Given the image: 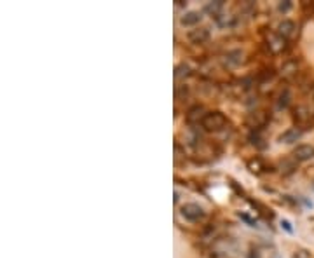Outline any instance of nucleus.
Instances as JSON below:
<instances>
[{"label": "nucleus", "mask_w": 314, "mask_h": 258, "mask_svg": "<svg viewBox=\"0 0 314 258\" xmlns=\"http://www.w3.org/2000/svg\"><path fill=\"white\" fill-rule=\"evenodd\" d=\"M201 126L206 129V131H209V133H217V131L225 129L227 117L223 115L222 112H218V110H215V112H208L204 119H203Z\"/></svg>", "instance_id": "1"}, {"label": "nucleus", "mask_w": 314, "mask_h": 258, "mask_svg": "<svg viewBox=\"0 0 314 258\" xmlns=\"http://www.w3.org/2000/svg\"><path fill=\"white\" fill-rule=\"evenodd\" d=\"M271 115H269L265 110H257V112H251L246 119V126L251 129V131H260L265 124L269 122Z\"/></svg>", "instance_id": "2"}, {"label": "nucleus", "mask_w": 314, "mask_h": 258, "mask_svg": "<svg viewBox=\"0 0 314 258\" xmlns=\"http://www.w3.org/2000/svg\"><path fill=\"white\" fill-rule=\"evenodd\" d=\"M286 47H288V40L286 38H283L279 34H271L267 37V49L271 55H283L286 51Z\"/></svg>", "instance_id": "3"}, {"label": "nucleus", "mask_w": 314, "mask_h": 258, "mask_svg": "<svg viewBox=\"0 0 314 258\" xmlns=\"http://www.w3.org/2000/svg\"><path fill=\"white\" fill-rule=\"evenodd\" d=\"M182 217L188 221H199L203 217H204V209L196 203H187L182 206Z\"/></svg>", "instance_id": "4"}, {"label": "nucleus", "mask_w": 314, "mask_h": 258, "mask_svg": "<svg viewBox=\"0 0 314 258\" xmlns=\"http://www.w3.org/2000/svg\"><path fill=\"white\" fill-rule=\"evenodd\" d=\"M277 34L283 38H286V40H290V38H293L295 34H297V25L292 19H283L279 23V26H277Z\"/></svg>", "instance_id": "5"}, {"label": "nucleus", "mask_w": 314, "mask_h": 258, "mask_svg": "<svg viewBox=\"0 0 314 258\" xmlns=\"http://www.w3.org/2000/svg\"><path fill=\"white\" fill-rule=\"evenodd\" d=\"M241 61H243V51H239V49L229 51V53L223 55V58H222L223 67H227V68L238 67V65H241Z\"/></svg>", "instance_id": "6"}, {"label": "nucleus", "mask_w": 314, "mask_h": 258, "mask_svg": "<svg viewBox=\"0 0 314 258\" xmlns=\"http://www.w3.org/2000/svg\"><path fill=\"white\" fill-rule=\"evenodd\" d=\"M302 134H304V131H302V128H290V129H286L285 133L281 134L279 136V142L281 143H286V145H292V143H295V142H298L302 138Z\"/></svg>", "instance_id": "7"}, {"label": "nucleus", "mask_w": 314, "mask_h": 258, "mask_svg": "<svg viewBox=\"0 0 314 258\" xmlns=\"http://www.w3.org/2000/svg\"><path fill=\"white\" fill-rule=\"evenodd\" d=\"M209 37H211V34L208 28H196L188 32V40L192 44H204L209 40Z\"/></svg>", "instance_id": "8"}, {"label": "nucleus", "mask_w": 314, "mask_h": 258, "mask_svg": "<svg viewBox=\"0 0 314 258\" xmlns=\"http://www.w3.org/2000/svg\"><path fill=\"white\" fill-rule=\"evenodd\" d=\"M314 157V147L313 145H298L293 150V159L295 161H311Z\"/></svg>", "instance_id": "9"}, {"label": "nucleus", "mask_w": 314, "mask_h": 258, "mask_svg": "<svg viewBox=\"0 0 314 258\" xmlns=\"http://www.w3.org/2000/svg\"><path fill=\"white\" fill-rule=\"evenodd\" d=\"M204 109H203L201 105H196V107H192V109L188 110L187 115H185V119H187L188 124H199V122H203V119L206 117Z\"/></svg>", "instance_id": "10"}, {"label": "nucleus", "mask_w": 314, "mask_h": 258, "mask_svg": "<svg viewBox=\"0 0 314 258\" xmlns=\"http://www.w3.org/2000/svg\"><path fill=\"white\" fill-rule=\"evenodd\" d=\"M201 19H203V14L199 11H190V13H185L180 18V23L184 26H196Z\"/></svg>", "instance_id": "11"}, {"label": "nucleus", "mask_w": 314, "mask_h": 258, "mask_svg": "<svg viewBox=\"0 0 314 258\" xmlns=\"http://www.w3.org/2000/svg\"><path fill=\"white\" fill-rule=\"evenodd\" d=\"M222 9H223V2L222 0H217V2H209V4H206L204 11L211 14V16L218 18L220 14H222Z\"/></svg>", "instance_id": "12"}, {"label": "nucleus", "mask_w": 314, "mask_h": 258, "mask_svg": "<svg viewBox=\"0 0 314 258\" xmlns=\"http://www.w3.org/2000/svg\"><path fill=\"white\" fill-rule=\"evenodd\" d=\"M297 70H298V63L297 61H286L283 67H281V75L283 77H293V75L297 74Z\"/></svg>", "instance_id": "13"}, {"label": "nucleus", "mask_w": 314, "mask_h": 258, "mask_svg": "<svg viewBox=\"0 0 314 258\" xmlns=\"http://www.w3.org/2000/svg\"><path fill=\"white\" fill-rule=\"evenodd\" d=\"M248 169H250L251 173H262V171L265 169V164L260 157H255V159H251V161H248Z\"/></svg>", "instance_id": "14"}, {"label": "nucleus", "mask_w": 314, "mask_h": 258, "mask_svg": "<svg viewBox=\"0 0 314 258\" xmlns=\"http://www.w3.org/2000/svg\"><path fill=\"white\" fill-rule=\"evenodd\" d=\"M188 75H190V67L185 65V63H180V65L175 68V79L176 80L185 79V77H188Z\"/></svg>", "instance_id": "15"}, {"label": "nucleus", "mask_w": 314, "mask_h": 258, "mask_svg": "<svg viewBox=\"0 0 314 258\" xmlns=\"http://www.w3.org/2000/svg\"><path fill=\"white\" fill-rule=\"evenodd\" d=\"M288 103H290V92L286 91H283L279 94V98H277V109H286V107H288Z\"/></svg>", "instance_id": "16"}, {"label": "nucleus", "mask_w": 314, "mask_h": 258, "mask_svg": "<svg viewBox=\"0 0 314 258\" xmlns=\"http://www.w3.org/2000/svg\"><path fill=\"white\" fill-rule=\"evenodd\" d=\"M295 117H298L300 121H307V119H309L307 109H304V107H297V110H295Z\"/></svg>", "instance_id": "17"}, {"label": "nucleus", "mask_w": 314, "mask_h": 258, "mask_svg": "<svg viewBox=\"0 0 314 258\" xmlns=\"http://www.w3.org/2000/svg\"><path fill=\"white\" fill-rule=\"evenodd\" d=\"M293 258H311V255L306 250H298L297 253L293 255Z\"/></svg>", "instance_id": "18"}, {"label": "nucleus", "mask_w": 314, "mask_h": 258, "mask_svg": "<svg viewBox=\"0 0 314 258\" xmlns=\"http://www.w3.org/2000/svg\"><path fill=\"white\" fill-rule=\"evenodd\" d=\"M281 227H285V230H288V232H292V227H290V221L281 220Z\"/></svg>", "instance_id": "19"}, {"label": "nucleus", "mask_w": 314, "mask_h": 258, "mask_svg": "<svg viewBox=\"0 0 314 258\" xmlns=\"http://www.w3.org/2000/svg\"><path fill=\"white\" fill-rule=\"evenodd\" d=\"M290 7H292V4H290V2H285V4H279V11H288Z\"/></svg>", "instance_id": "20"}]
</instances>
